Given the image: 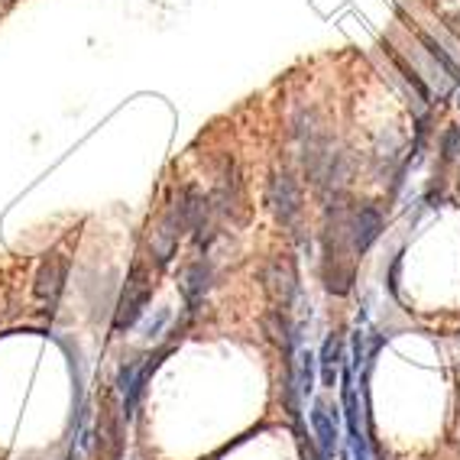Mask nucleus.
<instances>
[{
  "instance_id": "f257e3e1",
  "label": "nucleus",
  "mask_w": 460,
  "mask_h": 460,
  "mask_svg": "<svg viewBox=\"0 0 460 460\" xmlns=\"http://www.w3.org/2000/svg\"><path fill=\"white\" fill-rule=\"evenodd\" d=\"M149 292H153V286L143 279V266H137V270H133V276H130V282H127L124 298H120V312H117V321H114L117 331L133 328V324H137V318L146 312Z\"/></svg>"
}]
</instances>
